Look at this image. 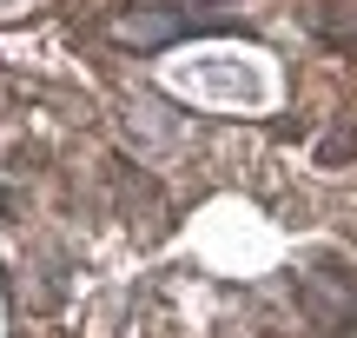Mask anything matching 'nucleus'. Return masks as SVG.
Listing matches in <instances>:
<instances>
[{
	"label": "nucleus",
	"mask_w": 357,
	"mask_h": 338,
	"mask_svg": "<svg viewBox=\"0 0 357 338\" xmlns=\"http://www.w3.org/2000/svg\"><path fill=\"white\" fill-rule=\"evenodd\" d=\"M298 292H305V312L318 318L324 332L357 338V279L351 272H311Z\"/></svg>",
	"instance_id": "f257e3e1"
},
{
	"label": "nucleus",
	"mask_w": 357,
	"mask_h": 338,
	"mask_svg": "<svg viewBox=\"0 0 357 338\" xmlns=\"http://www.w3.org/2000/svg\"><path fill=\"white\" fill-rule=\"evenodd\" d=\"M199 7H212V0H199Z\"/></svg>",
	"instance_id": "f03ea898"
}]
</instances>
